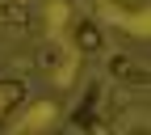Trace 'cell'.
<instances>
[{
	"mask_svg": "<svg viewBox=\"0 0 151 135\" xmlns=\"http://www.w3.org/2000/svg\"><path fill=\"white\" fill-rule=\"evenodd\" d=\"M101 47H105V34H101L97 21H76V51L80 55H97Z\"/></svg>",
	"mask_w": 151,
	"mask_h": 135,
	"instance_id": "6da1fadb",
	"label": "cell"
},
{
	"mask_svg": "<svg viewBox=\"0 0 151 135\" xmlns=\"http://www.w3.org/2000/svg\"><path fill=\"white\" fill-rule=\"evenodd\" d=\"M21 97H25V85H21V80H0V123L17 110Z\"/></svg>",
	"mask_w": 151,
	"mask_h": 135,
	"instance_id": "7a4b0ae2",
	"label": "cell"
},
{
	"mask_svg": "<svg viewBox=\"0 0 151 135\" xmlns=\"http://www.w3.org/2000/svg\"><path fill=\"white\" fill-rule=\"evenodd\" d=\"M0 21H4V26H21V30H25L34 17H29L25 4H17V0H0Z\"/></svg>",
	"mask_w": 151,
	"mask_h": 135,
	"instance_id": "3957f363",
	"label": "cell"
},
{
	"mask_svg": "<svg viewBox=\"0 0 151 135\" xmlns=\"http://www.w3.org/2000/svg\"><path fill=\"white\" fill-rule=\"evenodd\" d=\"M38 68H63V51L59 47H38Z\"/></svg>",
	"mask_w": 151,
	"mask_h": 135,
	"instance_id": "5b68a950",
	"label": "cell"
},
{
	"mask_svg": "<svg viewBox=\"0 0 151 135\" xmlns=\"http://www.w3.org/2000/svg\"><path fill=\"white\" fill-rule=\"evenodd\" d=\"M109 68H113V76H118V80H134V85H143V80H147V72H143L139 63H130V59H113Z\"/></svg>",
	"mask_w": 151,
	"mask_h": 135,
	"instance_id": "277c9868",
	"label": "cell"
}]
</instances>
